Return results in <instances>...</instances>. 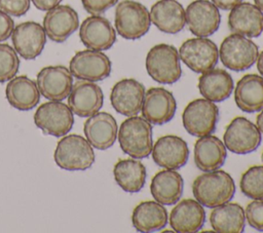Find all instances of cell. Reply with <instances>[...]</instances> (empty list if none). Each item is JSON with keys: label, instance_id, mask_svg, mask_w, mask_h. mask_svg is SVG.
Segmentation results:
<instances>
[{"label": "cell", "instance_id": "6da1fadb", "mask_svg": "<svg viewBox=\"0 0 263 233\" xmlns=\"http://www.w3.org/2000/svg\"><path fill=\"white\" fill-rule=\"evenodd\" d=\"M192 192L201 205L214 208L233 198L235 184L232 177L224 170L205 171L193 181Z\"/></svg>", "mask_w": 263, "mask_h": 233}, {"label": "cell", "instance_id": "7a4b0ae2", "mask_svg": "<svg viewBox=\"0 0 263 233\" xmlns=\"http://www.w3.org/2000/svg\"><path fill=\"white\" fill-rule=\"evenodd\" d=\"M117 138L121 150L133 158H146L152 152V125L144 117L136 115L125 119L118 129Z\"/></svg>", "mask_w": 263, "mask_h": 233}, {"label": "cell", "instance_id": "3957f363", "mask_svg": "<svg viewBox=\"0 0 263 233\" xmlns=\"http://www.w3.org/2000/svg\"><path fill=\"white\" fill-rule=\"evenodd\" d=\"M53 158L65 170H85L95 162V152L88 141L76 133L63 135L58 142Z\"/></svg>", "mask_w": 263, "mask_h": 233}, {"label": "cell", "instance_id": "277c9868", "mask_svg": "<svg viewBox=\"0 0 263 233\" xmlns=\"http://www.w3.org/2000/svg\"><path fill=\"white\" fill-rule=\"evenodd\" d=\"M145 65L148 75L161 84H173L182 75L179 51L171 44L160 43L151 47Z\"/></svg>", "mask_w": 263, "mask_h": 233}, {"label": "cell", "instance_id": "5b68a950", "mask_svg": "<svg viewBox=\"0 0 263 233\" xmlns=\"http://www.w3.org/2000/svg\"><path fill=\"white\" fill-rule=\"evenodd\" d=\"M116 32L124 39L136 40L150 29V12L145 5L135 0H122L115 8Z\"/></svg>", "mask_w": 263, "mask_h": 233}, {"label": "cell", "instance_id": "8992f818", "mask_svg": "<svg viewBox=\"0 0 263 233\" xmlns=\"http://www.w3.org/2000/svg\"><path fill=\"white\" fill-rule=\"evenodd\" d=\"M258 54V46L254 41L234 33L225 37L219 48L222 64L234 72L250 69L256 63Z\"/></svg>", "mask_w": 263, "mask_h": 233}, {"label": "cell", "instance_id": "52a82bcc", "mask_svg": "<svg viewBox=\"0 0 263 233\" xmlns=\"http://www.w3.org/2000/svg\"><path fill=\"white\" fill-rule=\"evenodd\" d=\"M218 119V106L206 99H196L191 101L182 113L184 128L191 135L198 138L214 132Z\"/></svg>", "mask_w": 263, "mask_h": 233}, {"label": "cell", "instance_id": "ba28073f", "mask_svg": "<svg viewBox=\"0 0 263 233\" xmlns=\"http://www.w3.org/2000/svg\"><path fill=\"white\" fill-rule=\"evenodd\" d=\"M34 122L45 134L61 138L72 129L74 116L68 105L60 101H49L37 108Z\"/></svg>", "mask_w": 263, "mask_h": 233}, {"label": "cell", "instance_id": "9c48e42d", "mask_svg": "<svg viewBox=\"0 0 263 233\" xmlns=\"http://www.w3.org/2000/svg\"><path fill=\"white\" fill-rule=\"evenodd\" d=\"M180 60L193 72L202 74L218 64L219 49L206 37L187 39L179 48Z\"/></svg>", "mask_w": 263, "mask_h": 233}, {"label": "cell", "instance_id": "30bf717a", "mask_svg": "<svg viewBox=\"0 0 263 233\" xmlns=\"http://www.w3.org/2000/svg\"><path fill=\"white\" fill-rule=\"evenodd\" d=\"M261 132L249 119L238 116L231 120L223 134V143L234 154H249L261 144Z\"/></svg>", "mask_w": 263, "mask_h": 233}, {"label": "cell", "instance_id": "8fae6325", "mask_svg": "<svg viewBox=\"0 0 263 233\" xmlns=\"http://www.w3.org/2000/svg\"><path fill=\"white\" fill-rule=\"evenodd\" d=\"M111 69V61L104 52L88 48L77 51L69 64V70L74 77L92 82L109 77Z\"/></svg>", "mask_w": 263, "mask_h": 233}, {"label": "cell", "instance_id": "7c38bea8", "mask_svg": "<svg viewBox=\"0 0 263 233\" xmlns=\"http://www.w3.org/2000/svg\"><path fill=\"white\" fill-rule=\"evenodd\" d=\"M189 31L197 37H208L218 31L221 23L219 8L209 0H194L185 10Z\"/></svg>", "mask_w": 263, "mask_h": 233}, {"label": "cell", "instance_id": "4fadbf2b", "mask_svg": "<svg viewBox=\"0 0 263 233\" xmlns=\"http://www.w3.org/2000/svg\"><path fill=\"white\" fill-rule=\"evenodd\" d=\"M177 110L174 94L163 87H151L144 95L142 116L154 125H161L171 121Z\"/></svg>", "mask_w": 263, "mask_h": 233}, {"label": "cell", "instance_id": "5bb4252c", "mask_svg": "<svg viewBox=\"0 0 263 233\" xmlns=\"http://www.w3.org/2000/svg\"><path fill=\"white\" fill-rule=\"evenodd\" d=\"M36 83L46 100L63 101L72 89L73 75L65 66H47L38 72Z\"/></svg>", "mask_w": 263, "mask_h": 233}, {"label": "cell", "instance_id": "9a60e30c", "mask_svg": "<svg viewBox=\"0 0 263 233\" xmlns=\"http://www.w3.org/2000/svg\"><path fill=\"white\" fill-rule=\"evenodd\" d=\"M145 92V87L140 81L124 78L112 87L110 102L117 113L127 117L136 116L142 109Z\"/></svg>", "mask_w": 263, "mask_h": 233}, {"label": "cell", "instance_id": "2e32d148", "mask_svg": "<svg viewBox=\"0 0 263 233\" xmlns=\"http://www.w3.org/2000/svg\"><path fill=\"white\" fill-rule=\"evenodd\" d=\"M15 51L25 60H34L41 54L46 43L43 27L36 22L28 21L16 25L11 33Z\"/></svg>", "mask_w": 263, "mask_h": 233}, {"label": "cell", "instance_id": "e0dca14e", "mask_svg": "<svg viewBox=\"0 0 263 233\" xmlns=\"http://www.w3.org/2000/svg\"><path fill=\"white\" fill-rule=\"evenodd\" d=\"M104 103L102 88L92 81L79 79L68 95V106L80 117H89L99 112Z\"/></svg>", "mask_w": 263, "mask_h": 233}, {"label": "cell", "instance_id": "ac0fdd59", "mask_svg": "<svg viewBox=\"0 0 263 233\" xmlns=\"http://www.w3.org/2000/svg\"><path fill=\"white\" fill-rule=\"evenodd\" d=\"M46 36L53 42H64L79 27V17L70 5H57L46 11L43 18Z\"/></svg>", "mask_w": 263, "mask_h": 233}, {"label": "cell", "instance_id": "d6986e66", "mask_svg": "<svg viewBox=\"0 0 263 233\" xmlns=\"http://www.w3.org/2000/svg\"><path fill=\"white\" fill-rule=\"evenodd\" d=\"M79 37L88 49L103 51L113 46L116 41V32L109 20L100 14H92L80 25Z\"/></svg>", "mask_w": 263, "mask_h": 233}, {"label": "cell", "instance_id": "ffe728a7", "mask_svg": "<svg viewBox=\"0 0 263 233\" xmlns=\"http://www.w3.org/2000/svg\"><path fill=\"white\" fill-rule=\"evenodd\" d=\"M153 161L160 167L179 169L189 158V148L185 140L178 135L160 137L152 148Z\"/></svg>", "mask_w": 263, "mask_h": 233}, {"label": "cell", "instance_id": "44dd1931", "mask_svg": "<svg viewBox=\"0 0 263 233\" xmlns=\"http://www.w3.org/2000/svg\"><path fill=\"white\" fill-rule=\"evenodd\" d=\"M83 131L86 140L93 148L106 150L114 145L118 126L110 113L97 112L84 121Z\"/></svg>", "mask_w": 263, "mask_h": 233}, {"label": "cell", "instance_id": "7402d4cb", "mask_svg": "<svg viewBox=\"0 0 263 233\" xmlns=\"http://www.w3.org/2000/svg\"><path fill=\"white\" fill-rule=\"evenodd\" d=\"M205 221V211L196 199L178 201L170 213V225L175 232L193 233L199 231Z\"/></svg>", "mask_w": 263, "mask_h": 233}, {"label": "cell", "instance_id": "603a6c76", "mask_svg": "<svg viewBox=\"0 0 263 233\" xmlns=\"http://www.w3.org/2000/svg\"><path fill=\"white\" fill-rule=\"evenodd\" d=\"M228 27L234 34H239L248 38L258 37L263 31V11L255 4L240 2L230 9Z\"/></svg>", "mask_w": 263, "mask_h": 233}, {"label": "cell", "instance_id": "cb8c5ba5", "mask_svg": "<svg viewBox=\"0 0 263 233\" xmlns=\"http://www.w3.org/2000/svg\"><path fill=\"white\" fill-rule=\"evenodd\" d=\"M149 12L151 23L166 34H177L186 25L185 9L177 0H158Z\"/></svg>", "mask_w": 263, "mask_h": 233}, {"label": "cell", "instance_id": "d4e9b609", "mask_svg": "<svg viewBox=\"0 0 263 233\" xmlns=\"http://www.w3.org/2000/svg\"><path fill=\"white\" fill-rule=\"evenodd\" d=\"M226 157L224 143L215 135L199 137L194 144V162L199 170H217L224 164Z\"/></svg>", "mask_w": 263, "mask_h": 233}, {"label": "cell", "instance_id": "484cf974", "mask_svg": "<svg viewBox=\"0 0 263 233\" xmlns=\"http://www.w3.org/2000/svg\"><path fill=\"white\" fill-rule=\"evenodd\" d=\"M234 102L246 113H256L263 109V76L247 74L236 83Z\"/></svg>", "mask_w": 263, "mask_h": 233}, {"label": "cell", "instance_id": "4316f807", "mask_svg": "<svg viewBox=\"0 0 263 233\" xmlns=\"http://www.w3.org/2000/svg\"><path fill=\"white\" fill-rule=\"evenodd\" d=\"M184 188V181L182 176L176 169L164 168L158 171L151 180L150 192L153 198L163 204H176L182 194Z\"/></svg>", "mask_w": 263, "mask_h": 233}, {"label": "cell", "instance_id": "83f0119b", "mask_svg": "<svg viewBox=\"0 0 263 233\" xmlns=\"http://www.w3.org/2000/svg\"><path fill=\"white\" fill-rule=\"evenodd\" d=\"M5 95L9 105L20 111L32 110L40 101L37 83L25 75L13 77L8 81Z\"/></svg>", "mask_w": 263, "mask_h": 233}, {"label": "cell", "instance_id": "f1b7e54d", "mask_svg": "<svg viewBox=\"0 0 263 233\" xmlns=\"http://www.w3.org/2000/svg\"><path fill=\"white\" fill-rule=\"evenodd\" d=\"M200 94L214 103L223 102L230 96L234 83L231 75L223 69H211L201 74L197 84Z\"/></svg>", "mask_w": 263, "mask_h": 233}, {"label": "cell", "instance_id": "f546056e", "mask_svg": "<svg viewBox=\"0 0 263 233\" xmlns=\"http://www.w3.org/2000/svg\"><path fill=\"white\" fill-rule=\"evenodd\" d=\"M168 221L163 204L152 200L140 202L133 210L132 223L139 232H155L165 228Z\"/></svg>", "mask_w": 263, "mask_h": 233}, {"label": "cell", "instance_id": "4dcf8cb0", "mask_svg": "<svg viewBox=\"0 0 263 233\" xmlns=\"http://www.w3.org/2000/svg\"><path fill=\"white\" fill-rule=\"evenodd\" d=\"M210 224L216 232L241 233L246 226L245 209L235 202L216 206L210 215Z\"/></svg>", "mask_w": 263, "mask_h": 233}, {"label": "cell", "instance_id": "1f68e13d", "mask_svg": "<svg viewBox=\"0 0 263 233\" xmlns=\"http://www.w3.org/2000/svg\"><path fill=\"white\" fill-rule=\"evenodd\" d=\"M117 185L127 193H136L143 189L146 183V166L136 158L118 160L113 168Z\"/></svg>", "mask_w": 263, "mask_h": 233}, {"label": "cell", "instance_id": "d6a6232c", "mask_svg": "<svg viewBox=\"0 0 263 233\" xmlns=\"http://www.w3.org/2000/svg\"><path fill=\"white\" fill-rule=\"evenodd\" d=\"M240 191L252 199H263V165H254L248 168L239 182Z\"/></svg>", "mask_w": 263, "mask_h": 233}, {"label": "cell", "instance_id": "836d02e7", "mask_svg": "<svg viewBox=\"0 0 263 233\" xmlns=\"http://www.w3.org/2000/svg\"><path fill=\"white\" fill-rule=\"evenodd\" d=\"M20 68V59L13 47L0 43V83L12 79Z\"/></svg>", "mask_w": 263, "mask_h": 233}, {"label": "cell", "instance_id": "e575fe53", "mask_svg": "<svg viewBox=\"0 0 263 233\" xmlns=\"http://www.w3.org/2000/svg\"><path fill=\"white\" fill-rule=\"evenodd\" d=\"M245 217L253 229L263 232V199H254L248 203Z\"/></svg>", "mask_w": 263, "mask_h": 233}, {"label": "cell", "instance_id": "d590c367", "mask_svg": "<svg viewBox=\"0 0 263 233\" xmlns=\"http://www.w3.org/2000/svg\"><path fill=\"white\" fill-rule=\"evenodd\" d=\"M31 0H0V9L12 16H22L30 8Z\"/></svg>", "mask_w": 263, "mask_h": 233}, {"label": "cell", "instance_id": "8d00e7d4", "mask_svg": "<svg viewBox=\"0 0 263 233\" xmlns=\"http://www.w3.org/2000/svg\"><path fill=\"white\" fill-rule=\"evenodd\" d=\"M118 0H81L84 9L90 14H102L117 3Z\"/></svg>", "mask_w": 263, "mask_h": 233}, {"label": "cell", "instance_id": "74e56055", "mask_svg": "<svg viewBox=\"0 0 263 233\" xmlns=\"http://www.w3.org/2000/svg\"><path fill=\"white\" fill-rule=\"evenodd\" d=\"M14 29V22L9 14L0 9V42L7 40Z\"/></svg>", "mask_w": 263, "mask_h": 233}, {"label": "cell", "instance_id": "f35d334b", "mask_svg": "<svg viewBox=\"0 0 263 233\" xmlns=\"http://www.w3.org/2000/svg\"><path fill=\"white\" fill-rule=\"evenodd\" d=\"M34 6L39 10L47 11L50 8L59 5L62 0H31Z\"/></svg>", "mask_w": 263, "mask_h": 233}, {"label": "cell", "instance_id": "ab89813d", "mask_svg": "<svg viewBox=\"0 0 263 233\" xmlns=\"http://www.w3.org/2000/svg\"><path fill=\"white\" fill-rule=\"evenodd\" d=\"M212 2L220 9L223 10H230L232 9L234 6H236L237 4H239L240 2H242V0H212Z\"/></svg>", "mask_w": 263, "mask_h": 233}, {"label": "cell", "instance_id": "60d3db41", "mask_svg": "<svg viewBox=\"0 0 263 233\" xmlns=\"http://www.w3.org/2000/svg\"><path fill=\"white\" fill-rule=\"evenodd\" d=\"M256 62H257V70L259 71V74L263 76V50L258 54Z\"/></svg>", "mask_w": 263, "mask_h": 233}, {"label": "cell", "instance_id": "b9f144b4", "mask_svg": "<svg viewBox=\"0 0 263 233\" xmlns=\"http://www.w3.org/2000/svg\"><path fill=\"white\" fill-rule=\"evenodd\" d=\"M256 125L261 133H263V109L260 111V113L256 117Z\"/></svg>", "mask_w": 263, "mask_h": 233}, {"label": "cell", "instance_id": "7bdbcfd3", "mask_svg": "<svg viewBox=\"0 0 263 233\" xmlns=\"http://www.w3.org/2000/svg\"><path fill=\"white\" fill-rule=\"evenodd\" d=\"M254 2H255V5H256L261 11H263V0H254Z\"/></svg>", "mask_w": 263, "mask_h": 233}, {"label": "cell", "instance_id": "ee69618b", "mask_svg": "<svg viewBox=\"0 0 263 233\" xmlns=\"http://www.w3.org/2000/svg\"><path fill=\"white\" fill-rule=\"evenodd\" d=\"M262 160H263V152H262Z\"/></svg>", "mask_w": 263, "mask_h": 233}]
</instances>
